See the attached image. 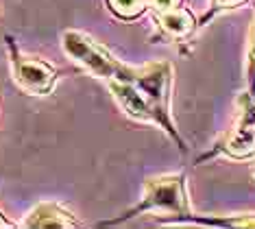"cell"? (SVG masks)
Returning a JSON list of instances; mask_svg holds the SVG:
<instances>
[{
	"instance_id": "4fadbf2b",
	"label": "cell",
	"mask_w": 255,
	"mask_h": 229,
	"mask_svg": "<svg viewBox=\"0 0 255 229\" xmlns=\"http://www.w3.org/2000/svg\"><path fill=\"white\" fill-rule=\"evenodd\" d=\"M253 179H255V166H253Z\"/></svg>"
},
{
	"instance_id": "7c38bea8",
	"label": "cell",
	"mask_w": 255,
	"mask_h": 229,
	"mask_svg": "<svg viewBox=\"0 0 255 229\" xmlns=\"http://www.w3.org/2000/svg\"><path fill=\"white\" fill-rule=\"evenodd\" d=\"M11 227H18V225H15V223H11L7 216L0 212V229H11Z\"/></svg>"
},
{
	"instance_id": "9c48e42d",
	"label": "cell",
	"mask_w": 255,
	"mask_h": 229,
	"mask_svg": "<svg viewBox=\"0 0 255 229\" xmlns=\"http://www.w3.org/2000/svg\"><path fill=\"white\" fill-rule=\"evenodd\" d=\"M245 81L247 94L255 96V17L247 35V50H245Z\"/></svg>"
},
{
	"instance_id": "7a4b0ae2",
	"label": "cell",
	"mask_w": 255,
	"mask_h": 229,
	"mask_svg": "<svg viewBox=\"0 0 255 229\" xmlns=\"http://www.w3.org/2000/svg\"><path fill=\"white\" fill-rule=\"evenodd\" d=\"M238 118L227 131L220 136V140L212 146L205 155H201L196 164L210 162V160H236L247 162L255 157V96L242 94L238 101Z\"/></svg>"
},
{
	"instance_id": "6da1fadb",
	"label": "cell",
	"mask_w": 255,
	"mask_h": 229,
	"mask_svg": "<svg viewBox=\"0 0 255 229\" xmlns=\"http://www.w3.org/2000/svg\"><path fill=\"white\" fill-rule=\"evenodd\" d=\"M192 212V203L188 195V181L183 173H164V175H153L144 181L142 186V197L135 205H131L127 212L116 216L112 221L98 223V227H112V225H123V223L137 219L142 214H159V225H170L179 216Z\"/></svg>"
},
{
	"instance_id": "3957f363",
	"label": "cell",
	"mask_w": 255,
	"mask_h": 229,
	"mask_svg": "<svg viewBox=\"0 0 255 229\" xmlns=\"http://www.w3.org/2000/svg\"><path fill=\"white\" fill-rule=\"evenodd\" d=\"M4 46L9 55L11 79L28 96H48L55 92L57 81L61 76V70L55 68L42 57L26 55L18 46L13 35H4Z\"/></svg>"
},
{
	"instance_id": "8fae6325",
	"label": "cell",
	"mask_w": 255,
	"mask_h": 229,
	"mask_svg": "<svg viewBox=\"0 0 255 229\" xmlns=\"http://www.w3.org/2000/svg\"><path fill=\"white\" fill-rule=\"evenodd\" d=\"M177 7H183V0H148V11L153 13H164Z\"/></svg>"
},
{
	"instance_id": "ba28073f",
	"label": "cell",
	"mask_w": 255,
	"mask_h": 229,
	"mask_svg": "<svg viewBox=\"0 0 255 229\" xmlns=\"http://www.w3.org/2000/svg\"><path fill=\"white\" fill-rule=\"evenodd\" d=\"M107 9L125 22L140 20V17L148 11V0H105Z\"/></svg>"
},
{
	"instance_id": "8992f818",
	"label": "cell",
	"mask_w": 255,
	"mask_h": 229,
	"mask_svg": "<svg viewBox=\"0 0 255 229\" xmlns=\"http://www.w3.org/2000/svg\"><path fill=\"white\" fill-rule=\"evenodd\" d=\"M155 24H157V39H168V42H185L196 33L199 20L194 13L185 7H177L164 13H153Z\"/></svg>"
},
{
	"instance_id": "52a82bcc",
	"label": "cell",
	"mask_w": 255,
	"mask_h": 229,
	"mask_svg": "<svg viewBox=\"0 0 255 229\" xmlns=\"http://www.w3.org/2000/svg\"><path fill=\"white\" fill-rule=\"evenodd\" d=\"M170 225H199V227H220V229H255V212L240 214H194L188 212L172 221Z\"/></svg>"
},
{
	"instance_id": "30bf717a",
	"label": "cell",
	"mask_w": 255,
	"mask_h": 229,
	"mask_svg": "<svg viewBox=\"0 0 255 229\" xmlns=\"http://www.w3.org/2000/svg\"><path fill=\"white\" fill-rule=\"evenodd\" d=\"M251 2V0H212L210 2V11L199 20V26H203L205 22H210L212 17H216L218 13H225V11H231V9H238L242 4Z\"/></svg>"
},
{
	"instance_id": "5b68a950",
	"label": "cell",
	"mask_w": 255,
	"mask_h": 229,
	"mask_svg": "<svg viewBox=\"0 0 255 229\" xmlns=\"http://www.w3.org/2000/svg\"><path fill=\"white\" fill-rule=\"evenodd\" d=\"M18 227H26V229H46V227L74 229V227H81V221L63 203L42 201L22 219V223Z\"/></svg>"
},
{
	"instance_id": "277c9868",
	"label": "cell",
	"mask_w": 255,
	"mask_h": 229,
	"mask_svg": "<svg viewBox=\"0 0 255 229\" xmlns=\"http://www.w3.org/2000/svg\"><path fill=\"white\" fill-rule=\"evenodd\" d=\"M107 85H109V92H112L116 105H118L120 111H123L127 118H131L135 122H146V125H153L159 129L157 111L142 96L140 90H135V87L131 83H127V81H109Z\"/></svg>"
}]
</instances>
